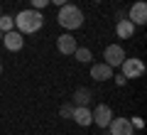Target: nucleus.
<instances>
[{
    "instance_id": "obj_1",
    "label": "nucleus",
    "mask_w": 147,
    "mask_h": 135,
    "mask_svg": "<svg viewBox=\"0 0 147 135\" xmlns=\"http://www.w3.org/2000/svg\"><path fill=\"white\" fill-rule=\"evenodd\" d=\"M15 25H17V32H22V35H34L37 30H42L44 17H42L39 10L30 7V10H22L20 15L15 17Z\"/></svg>"
},
{
    "instance_id": "obj_2",
    "label": "nucleus",
    "mask_w": 147,
    "mask_h": 135,
    "mask_svg": "<svg viewBox=\"0 0 147 135\" xmlns=\"http://www.w3.org/2000/svg\"><path fill=\"white\" fill-rule=\"evenodd\" d=\"M59 25L66 27V30H79L81 25H84V12L79 10L76 5H61V10H59Z\"/></svg>"
},
{
    "instance_id": "obj_3",
    "label": "nucleus",
    "mask_w": 147,
    "mask_h": 135,
    "mask_svg": "<svg viewBox=\"0 0 147 135\" xmlns=\"http://www.w3.org/2000/svg\"><path fill=\"white\" fill-rule=\"evenodd\" d=\"M123 76L125 79H140L142 74H145V64H142V59H123Z\"/></svg>"
},
{
    "instance_id": "obj_4",
    "label": "nucleus",
    "mask_w": 147,
    "mask_h": 135,
    "mask_svg": "<svg viewBox=\"0 0 147 135\" xmlns=\"http://www.w3.org/2000/svg\"><path fill=\"white\" fill-rule=\"evenodd\" d=\"M103 59H105V64H108V66L115 69V66H120V64H123V59H125V52H123L120 44H110V47H105Z\"/></svg>"
},
{
    "instance_id": "obj_5",
    "label": "nucleus",
    "mask_w": 147,
    "mask_h": 135,
    "mask_svg": "<svg viewBox=\"0 0 147 135\" xmlns=\"http://www.w3.org/2000/svg\"><path fill=\"white\" fill-rule=\"evenodd\" d=\"M3 44H5L10 52H20V49L25 47V35H22V32L10 30V32H5V35H3Z\"/></svg>"
},
{
    "instance_id": "obj_6",
    "label": "nucleus",
    "mask_w": 147,
    "mask_h": 135,
    "mask_svg": "<svg viewBox=\"0 0 147 135\" xmlns=\"http://www.w3.org/2000/svg\"><path fill=\"white\" fill-rule=\"evenodd\" d=\"M91 115H93V123L98 125V128H108V123L113 120V111H110V106H105V103L96 106V111Z\"/></svg>"
},
{
    "instance_id": "obj_7",
    "label": "nucleus",
    "mask_w": 147,
    "mask_h": 135,
    "mask_svg": "<svg viewBox=\"0 0 147 135\" xmlns=\"http://www.w3.org/2000/svg\"><path fill=\"white\" fill-rule=\"evenodd\" d=\"M110 128V135H132L135 133V128H132V123L127 118H113L108 123Z\"/></svg>"
},
{
    "instance_id": "obj_8",
    "label": "nucleus",
    "mask_w": 147,
    "mask_h": 135,
    "mask_svg": "<svg viewBox=\"0 0 147 135\" xmlns=\"http://www.w3.org/2000/svg\"><path fill=\"white\" fill-rule=\"evenodd\" d=\"M127 20H130L135 27H137V25H145V22H147V5L142 3V0H140V3H135V5L130 7V12H127Z\"/></svg>"
},
{
    "instance_id": "obj_9",
    "label": "nucleus",
    "mask_w": 147,
    "mask_h": 135,
    "mask_svg": "<svg viewBox=\"0 0 147 135\" xmlns=\"http://www.w3.org/2000/svg\"><path fill=\"white\" fill-rule=\"evenodd\" d=\"M91 79H96V81H108V79H113V66H108V64H93L91 66Z\"/></svg>"
},
{
    "instance_id": "obj_10",
    "label": "nucleus",
    "mask_w": 147,
    "mask_h": 135,
    "mask_svg": "<svg viewBox=\"0 0 147 135\" xmlns=\"http://www.w3.org/2000/svg\"><path fill=\"white\" fill-rule=\"evenodd\" d=\"M57 47H59V52H61V54H74L79 44H76V39H74V35H61L57 39Z\"/></svg>"
},
{
    "instance_id": "obj_11",
    "label": "nucleus",
    "mask_w": 147,
    "mask_h": 135,
    "mask_svg": "<svg viewBox=\"0 0 147 135\" xmlns=\"http://www.w3.org/2000/svg\"><path fill=\"white\" fill-rule=\"evenodd\" d=\"M71 118L76 120L79 125H91V123H93V115H91V111L86 108V106H76L74 113H71Z\"/></svg>"
},
{
    "instance_id": "obj_12",
    "label": "nucleus",
    "mask_w": 147,
    "mask_h": 135,
    "mask_svg": "<svg viewBox=\"0 0 147 135\" xmlns=\"http://www.w3.org/2000/svg\"><path fill=\"white\" fill-rule=\"evenodd\" d=\"M115 35L120 37V39H130V37L135 35V25H132L130 20H120L115 25Z\"/></svg>"
},
{
    "instance_id": "obj_13",
    "label": "nucleus",
    "mask_w": 147,
    "mask_h": 135,
    "mask_svg": "<svg viewBox=\"0 0 147 135\" xmlns=\"http://www.w3.org/2000/svg\"><path fill=\"white\" fill-rule=\"evenodd\" d=\"M88 101H91V91L88 88H76V91H74V103L76 106H88Z\"/></svg>"
},
{
    "instance_id": "obj_14",
    "label": "nucleus",
    "mask_w": 147,
    "mask_h": 135,
    "mask_svg": "<svg viewBox=\"0 0 147 135\" xmlns=\"http://www.w3.org/2000/svg\"><path fill=\"white\" fill-rule=\"evenodd\" d=\"M74 57H76V62H81V64H88V62H91V49H86V47H76Z\"/></svg>"
},
{
    "instance_id": "obj_15",
    "label": "nucleus",
    "mask_w": 147,
    "mask_h": 135,
    "mask_svg": "<svg viewBox=\"0 0 147 135\" xmlns=\"http://www.w3.org/2000/svg\"><path fill=\"white\" fill-rule=\"evenodd\" d=\"M0 30H3V32L15 30V17H10V15H0Z\"/></svg>"
},
{
    "instance_id": "obj_16",
    "label": "nucleus",
    "mask_w": 147,
    "mask_h": 135,
    "mask_svg": "<svg viewBox=\"0 0 147 135\" xmlns=\"http://www.w3.org/2000/svg\"><path fill=\"white\" fill-rule=\"evenodd\" d=\"M30 3H32V7H34V10H42V7L49 5V0H30Z\"/></svg>"
},
{
    "instance_id": "obj_17",
    "label": "nucleus",
    "mask_w": 147,
    "mask_h": 135,
    "mask_svg": "<svg viewBox=\"0 0 147 135\" xmlns=\"http://www.w3.org/2000/svg\"><path fill=\"white\" fill-rule=\"evenodd\" d=\"M71 113H74V106H61V115L64 118H71Z\"/></svg>"
},
{
    "instance_id": "obj_18",
    "label": "nucleus",
    "mask_w": 147,
    "mask_h": 135,
    "mask_svg": "<svg viewBox=\"0 0 147 135\" xmlns=\"http://www.w3.org/2000/svg\"><path fill=\"white\" fill-rule=\"evenodd\" d=\"M49 3H54V5H66V0H49Z\"/></svg>"
},
{
    "instance_id": "obj_19",
    "label": "nucleus",
    "mask_w": 147,
    "mask_h": 135,
    "mask_svg": "<svg viewBox=\"0 0 147 135\" xmlns=\"http://www.w3.org/2000/svg\"><path fill=\"white\" fill-rule=\"evenodd\" d=\"M3 35H5V32H3V30H0V39H3Z\"/></svg>"
},
{
    "instance_id": "obj_20",
    "label": "nucleus",
    "mask_w": 147,
    "mask_h": 135,
    "mask_svg": "<svg viewBox=\"0 0 147 135\" xmlns=\"http://www.w3.org/2000/svg\"><path fill=\"white\" fill-rule=\"evenodd\" d=\"M0 74H3V64H0Z\"/></svg>"
},
{
    "instance_id": "obj_21",
    "label": "nucleus",
    "mask_w": 147,
    "mask_h": 135,
    "mask_svg": "<svg viewBox=\"0 0 147 135\" xmlns=\"http://www.w3.org/2000/svg\"><path fill=\"white\" fill-rule=\"evenodd\" d=\"M0 15H3V7H0Z\"/></svg>"
}]
</instances>
